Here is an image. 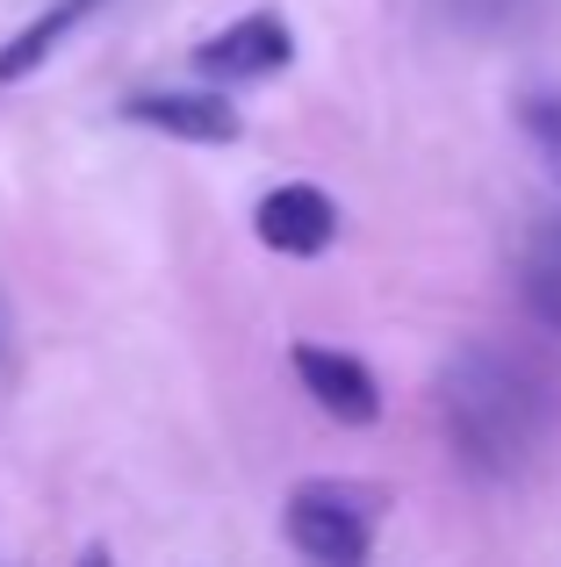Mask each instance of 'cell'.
Wrapping results in <instances>:
<instances>
[{
    "label": "cell",
    "instance_id": "6da1fadb",
    "mask_svg": "<svg viewBox=\"0 0 561 567\" xmlns=\"http://www.w3.org/2000/svg\"><path fill=\"white\" fill-rule=\"evenodd\" d=\"M439 416H447V439L468 467L482 474H519L533 460L540 431H548V388L533 381V367L511 360V352H461L439 381Z\"/></svg>",
    "mask_w": 561,
    "mask_h": 567
},
{
    "label": "cell",
    "instance_id": "30bf717a",
    "mask_svg": "<svg viewBox=\"0 0 561 567\" xmlns=\"http://www.w3.org/2000/svg\"><path fill=\"white\" fill-rule=\"evenodd\" d=\"M72 567H115V560H109V546H86V554L72 560Z\"/></svg>",
    "mask_w": 561,
    "mask_h": 567
},
{
    "label": "cell",
    "instance_id": "9c48e42d",
    "mask_svg": "<svg viewBox=\"0 0 561 567\" xmlns=\"http://www.w3.org/2000/svg\"><path fill=\"white\" fill-rule=\"evenodd\" d=\"M519 130H526V144L540 152V166H548L554 187H561V86H526L519 94Z\"/></svg>",
    "mask_w": 561,
    "mask_h": 567
},
{
    "label": "cell",
    "instance_id": "8fae6325",
    "mask_svg": "<svg viewBox=\"0 0 561 567\" xmlns=\"http://www.w3.org/2000/svg\"><path fill=\"white\" fill-rule=\"evenodd\" d=\"M0 367H8V309H0Z\"/></svg>",
    "mask_w": 561,
    "mask_h": 567
},
{
    "label": "cell",
    "instance_id": "5b68a950",
    "mask_svg": "<svg viewBox=\"0 0 561 567\" xmlns=\"http://www.w3.org/2000/svg\"><path fill=\"white\" fill-rule=\"evenodd\" d=\"M288 367H295V381H303V395L317 402L332 424L367 431V424L381 416V381H375V367H367L360 352H338V346L303 338V346L288 352Z\"/></svg>",
    "mask_w": 561,
    "mask_h": 567
},
{
    "label": "cell",
    "instance_id": "277c9868",
    "mask_svg": "<svg viewBox=\"0 0 561 567\" xmlns=\"http://www.w3.org/2000/svg\"><path fill=\"white\" fill-rule=\"evenodd\" d=\"M295 65V37L274 8H253L238 22H224L216 37L195 43V72L202 86H245V80H274Z\"/></svg>",
    "mask_w": 561,
    "mask_h": 567
},
{
    "label": "cell",
    "instance_id": "8992f818",
    "mask_svg": "<svg viewBox=\"0 0 561 567\" xmlns=\"http://www.w3.org/2000/svg\"><path fill=\"white\" fill-rule=\"evenodd\" d=\"M253 237L280 259H324L338 245V202L317 181H280L259 194L253 208Z\"/></svg>",
    "mask_w": 561,
    "mask_h": 567
},
{
    "label": "cell",
    "instance_id": "3957f363",
    "mask_svg": "<svg viewBox=\"0 0 561 567\" xmlns=\"http://www.w3.org/2000/svg\"><path fill=\"white\" fill-rule=\"evenodd\" d=\"M123 123L173 137V144H210V152L245 137V115L224 86H144V94L123 101Z\"/></svg>",
    "mask_w": 561,
    "mask_h": 567
},
{
    "label": "cell",
    "instance_id": "7a4b0ae2",
    "mask_svg": "<svg viewBox=\"0 0 561 567\" xmlns=\"http://www.w3.org/2000/svg\"><path fill=\"white\" fill-rule=\"evenodd\" d=\"M381 525V488L367 482H303L280 503V532L309 567H367Z\"/></svg>",
    "mask_w": 561,
    "mask_h": 567
},
{
    "label": "cell",
    "instance_id": "52a82bcc",
    "mask_svg": "<svg viewBox=\"0 0 561 567\" xmlns=\"http://www.w3.org/2000/svg\"><path fill=\"white\" fill-rule=\"evenodd\" d=\"M94 8H101V0H51L43 14H29V22L14 29L8 43H0V86H22L29 72H43V65L58 58V43H65Z\"/></svg>",
    "mask_w": 561,
    "mask_h": 567
},
{
    "label": "cell",
    "instance_id": "ba28073f",
    "mask_svg": "<svg viewBox=\"0 0 561 567\" xmlns=\"http://www.w3.org/2000/svg\"><path fill=\"white\" fill-rule=\"evenodd\" d=\"M519 295H526V317L548 323L561 338V216H540L519 245Z\"/></svg>",
    "mask_w": 561,
    "mask_h": 567
}]
</instances>
